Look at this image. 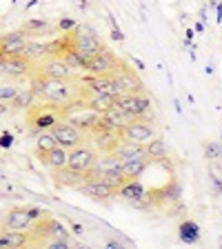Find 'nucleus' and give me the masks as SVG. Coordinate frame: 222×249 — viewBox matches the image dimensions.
Returning <instances> with one entry per match:
<instances>
[{
	"label": "nucleus",
	"mask_w": 222,
	"mask_h": 249,
	"mask_svg": "<svg viewBox=\"0 0 222 249\" xmlns=\"http://www.w3.org/2000/svg\"><path fill=\"white\" fill-rule=\"evenodd\" d=\"M116 107L134 120H145L151 114V100L142 93H124L116 100Z\"/></svg>",
	"instance_id": "f03ea898"
},
{
	"label": "nucleus",
	"mask_w": 222,
	"mask_h": 249,
	"mask_svg": "<svg viewBox=\"0 0 222 249\" xmlns=\"http://www.w3.org/2000/svg\"><path fill=\"white\" fill-rule=\"evenodd\" d=\"M18 91H20V89L16 87V85L2 83V87H0V98H2V100H11V103H14V98L18 96Z\"/></svg>",
	"instance_id": "cd10ccee"
},
{
	"label": "nucleus",
	"mask_w": 222,
	"mask_h": 249,
	"mask_svg": "<svg viewBox=\"0 0 222 249\" xmlns=\"http://www.w3.org/2000/svg\"><path fill=\"white\" fill-rule=\"evenodd\" d=\"M102 123L107 124L109 129H114V131H118V134H120L127 124L134 123V118H131V116H127L124 111H120L118 107H114V109H109V111H104V114H102Z\"/></svg>",
	"instance_id": "2eb2a0df"
},
{
	"label": "nucleus",
	"mask_w": 222,
	"mask_h": 249,
	"mask_svg": "<svg viewBox=\"0 0 222 249\" xmlns=\"http://www.w3.org/2000/svg\"><path fill=\"white\" fill-rule=\"evenodd\" d=\"M11 142H14V138L9 134H2V147H11Z\"/></svg>",
	"instance_id": "7c9ffc66"
},
{
	"label": "nucleus",
	"mask_w": 222,
	"mask_h": 249,
	"mask_svg": "<svg viewBox=\"0 0 222 249\" xmlns=\"http://www.w3.org/2000/svg\"><path fill=\"white\" fill-rule=\"evenodd\" d=\"M198 238H200V229H198V225L193 223V220L180 223V240L182 243L191 245V243H198Z\"/></svg>",
	"instance_id": "412c9836"
},
{
	"label": "nucleus",
	"mask_w": 222,
	"mask_h": 249,
	"mask_svg": "<svg viewBox=\"0 0 222 249\" xmlns=\"http://www.w3.org/2000/svg\"><path fill=\"white\" fill-rule=\"evenodd\" d=\"M27 243V236L20 231V229H9V233H2L0 236V247L9 249V247H20V245Z\"/></svg>",
	"instance_id": "aec40b11"
},
{
	"label": "nucleus",
	"mask_w": 222,
	"mask_h": 249,
	"mask_svg": "<svg viewBox=\"0 0 222 249\" xmlns=\"http://www.w3.org/2000/svg\"><path fill=\"white\" fill-rule=\"evenodd\" d=\"M78 189H80V194L93 198V200H107V198H111L116 192H118L114 185H109V182L102 180V178H93V180L85 182V185L78 187Z\"/></svg>",
	"instance_id": "0eeeda50"
},
{
	"label": "nucleus",
	"mask_w": 222,
	"mask_h": 249,
	"mask_svg": "<svg viewBox=\"0 0 222 249\" xmlns=\"http://www.w3.org/2000/svg\"><path fill=\"white\" fill-rule=\"evenodd\" d=\"M85 85H87L91 91L111 96V98H116V100H118L120 96H124V91L120 89L118 80H116L114 76H91V78H87V83Z\"/></svg>",
	"instance_id": "39448f33"
},
{
	"label": "nucleus",
	"mask_w": 222,
	"mask_h": 249,
	"mask_svg": "<svg viewBox=\"0 0 222 249\" xmlns=\"http://www.w3.org/2000/svg\"><path fill=\"white\" fill-rule=\"evenodd\" d=\"M49 247L51 249H65V247H69V240H51Z\"/></svg>",
	"instance_id": "c756f323"
},
{
	"label": "nucleus",
	"mask_w": 222,
	"mask_h": 249,
	"mask_svg": "<svg viewBox=\"0 0 222 249\" xmlns=\"http://www.w3.org/2000/svg\"><path fill=\"white\" fill-rule=\"evenodd\" d=\"M27 38L25 34L20 31H11L2 38V56H18V53H25V47H27Z\"/></svg>",
	"instance_id": "ddd939ff"
},
{
	"label": "nucleus",
	"mask_w": 222,
	"mask_h": 249,
	"mask_svg": "<svg viewBox=\"0 0 222 249\" xmlns=\"http://www.w3.org/2000/svg\"><path fill=\"white\" fill-rule=\"evenodd\" d=\"M29 213H31V218H38V216H40V209H36V207H34V209H29Z\"/></svg>",
	"instance_id": "72a5a7b5"
},
{
	"label": "nucleus",
	"mask_w": 222,
	"mask_h": 249,
	"mask_svg": "<svg viewBox=\"0 0 222 249\" xmlns=\"http://www.w3.org/2000/svg\"><path fill=\"white\" fill-rule=\"evenodd\" d=\"M120 138L136 140V142H145V145H149L151 140L155 138V134L147 123H142V120H134V123H129L122 131H120Z\"/></svg>",
	"instance_id": "6e6552de"
},
{
	"label": "nucleus",
	"mask_w": 222,
	"mask_h": 249,
	"mask_svg": "<svg viewBox=\"0 0 222 249\" xmlns=\"http://www.w3.org/2000/svg\"><path fill=\"white\" fill-rule=\"evenodd\" d=\"M60 142H58V138L53 136V131H42L40 136H38V151L40 154H45V151H51L53 147H58Z\"/></svg>",
	"instance_id": "b1692460"
},
{
	"label": "nucleus",
	"mask_w": 222,
	"mask_h": 249,
	"mask_svg": "<svg viewBox=\"0 0 222 249\" xmlns=\"http://www.w3.org/2000/svg\"><path fill=\"white\" fill-rule=\"evenodd\" d=\"M73 27H76L73 25V20H62L60 22V29H73Z\"/></svg>",
	"instance_id": "2f4dec72"
},
{
	"label": "nucleus",
	"mask_w": 222,
	"mask_h": 249,
	"mask_svg": "<svg viewBox=\"0 0 222 249\" xmlns=\"http://www.w3.org/2000/svg\"><path fill=\"white\" fill-rule=\"evenodd\" d=\"M31 123H34V127H36V129L45 131V129H51L53 124L60 123V120H58V116H56V114H51V111H45V114L36 116V118L31 120Z\"/></svg>",
	"instance_id": "5701e85b"
},
{
	"label": "nucleus",
	"mask_w": 222,
	"mask_h": 249,
	"mask_svg": "<svg viewBox=\"0 0 222 249\" xmlns=\"http://www.w3.org/2000/svg\"><path fill=\"white\" fill-rule=\"evenodd\" d=\"M205 158H209V160H222L220 142H207V145H205Z\"/></svg>",
	"instance_id": "bb28decb"
},
{
	"label": "nucleus",
	"mask_w": 222,
	"mask_h": 249,
	"mask_svg": "<svg viewBox=\"0 0 222 249\" xmlns=\"http://www.w3.org/2000/svg\"><path fill=\"white\" fill-rule=\"evenodd\" d=\"M114 78L118 80L120 89H122L124 93H140V91H142V83H140L138 78L134 76V71H131L127 65H122V67L114 73Z\"/></svg>",
	"instance_id": "f8f14e48"
},
{
	"label": "nucleus",
	"mask_w": 222,
	"mask_h": 249,
	"mask_svg": "<svg viewBox=\"0 0 222 249\" xmlns=\"http://www.w3.org/2000/svg\"><path fill=\"white\" fill-rule=\"evenodd\" d=\"M31 60L25 53H18V56H2L0 60V67H2V76H22L27 73Z\"/></svg>",
	"instance_id": "9d476101"
},
{
	"label": "nucleus",
	"mask_w": 222,
	"mask_h": 249,
	"mask_svg": "<svg viewBox=\"0 0 222 249\" xmlns=\"http://www.w3.org/2000/svg\"><path fill=\"white\" fill-rule=\"evenodd\" d=\"M34 96H36V91H34V87L29 89H22V91H18V96L14 98V107L16 109H25L31 105V100H34Z\"/></svg>",
	"instance_id": "a878e982"
},
{
	"label": "nucleus",
	"mask_w": 222,
	"mask_h": 249,
	"mask_svg": "<svg viewBox=\"0 0 222 249\" xmlns=\"http://www.w3.org/2000/svg\"><path fill=\"white\" fill-rule=\"evenodd\" d=\"M76 52L80 53V56L85 58V60H91V58H96L98 53H102V42L98 40V36L93 34V31H89V34H78L76 38Z\"/></svg>",
	"instance_id": "423d86ee"
},
{
	"label": "nucleus",
	"mask_w": 222,
	"mask_h": 249,
	"mask_svg": "<svg viewBox=\"0 0 222 249\" xmlns=\"http://www.w3.org/2000/svg\"><path fill=\"white\" fill-rule=\"evenodd\" d=\"M218 22H222V5L218 7Z\"/></svg>",
	"instance_id": "f704fd0d"
},
{
	"label": "nucleus",
	"mask_w": 222,
	"mask_h": 249,
	"mask_svg": "<svg viewBox=\"0 0 222 249\" xmlns=\"http://www.w3.org/2000/svg\"><path fill=\"white\" fill-rule=\"evenodd\" d=\"M118 194H120V196H122L127 202H131V200H136V198L145 196L147 192H145V187L140 185L138 180H127V182H124V185L118 189Z\"/></svg>",
	"instance_id": "6ab92c4d"
},
{
	"label": "nucleus",
	"mask_w": 222,
	"mask_h": 249,
	"mask_svg": "<svg viewBox=\"0 0 222 249\" xmlns=\"http://www.w3.org/2000/svg\"><path fill=\"white\" fill-rule=\"evenodd\" d=\"M31 87H34L38 98L47 100V103H58V105H67V103H73V100L87 96V93H83V89L78 87L76 78L62 80V78H49L45 73H38L34 78Z\"/></svg>",
	"instance_id": "f257e3e1"
},
{
	"label": "nucleus",
	"mask_w": 222,
	"mask_h": 249,
	"mask_svg": "<svg viewBox=\"0 0 222 249\" xmlns=\"http://www.w3.org/2000/svg\"><path fill=\"white\" fill-rule=\"evenodd\" d=\"M42 160L51 167V169H60V167L69 165V151H67V147L58 145V147H53L51 151H45V154H42Z\"/></svg>",
	"instance_id": "dca6fc26"
},
{
	"label": "nucleus",
	"mask_w": 222,
	"mask_h": 249,
	"mask_svg": "<svg viewBox=\"0 0 222 249\" xmlns=\"http://www.w3.org/2000/svg\"><path fill=\"white\" fill-rule=\"evenodd\" d=\"M147 151H149L151 158H158V160H160V158H165V156H167L165 140H162V138H154L149 145H147Z\"/></svg>",
	"instance_id": "393cba45"
},
{
	"label": "nucleus",
	"mask_w": 222,
	"mask_h": 249,
	"mask_svg": "<svg viewBox=\"0 0 222 249\" xmlns=\"http://www.w3.org/2000/svg\"><path fill=\"white\" fill-rule=\"evenodd\" d=\"M120 67H122V62L109 52L107 47L102 49V53H98L96 58H91V60L87 62V71L91 73V76H114Z\"/></svg>",
	"instance_id": "7ed1b4c3"
},
{
	"label": "nucleus",
	"mask_w": 222,
	"mask_h": 249,
	"mask_svg": "<svg viewBox=\"0 0 222 249\" xmlns=\"http://www.w3.org/2000/svg\"><path fill=\"white\" fill-rule=\"evenodd\" d=\"M111 36H114V38H116V40H122V34H120L118 25H114V31H111Z\"/></svg>",
	"instance_id": "473e14b6"
},
{
	"label": "nucleus",
	"mask_w": 222,
	"mask_h": 249,
	"mask_svg": "<svg viewBox=\"0 0 222 249\" xmlns=\"http://www.w3.org/2000/svg\"><path fill=\"white\" fill-rule=\"evenodd\" d=\"M31 213L29 209H14V212H9V218H7V227L9 229H27L31 225Z\"/></svg>",
	"instance_id": "f3484780"
},
{
	"label": "nucleus",
	"mask_w": 222,
	"mask_h": 249,
	"mask_svg": "<svg viewBox=\"0 0 222 249\" xmlns=\"http://www.w3.org/2000/svg\"><path fill=\"white\" fill-rule=\"evenodd\" d=\"M49 49H51V45H45V42L29 40V42H27V47H25V56L29 58V60H38V58L47 56V53H51Z\"/></svg>",
	"instance_id": "4be33fe9"
},
{
	"label": "nucleus",
	"mask_w": 222,
	"mask_h": 249,
	"mask_svg": "<svg viewBox=\"0 0 222 249\" xmlns=\"http://www.w3.org/2000/svg\"><path fill=\"white\" fill-rule=\"evenodd\" d=\"M40 73L49 78H62V80H69V78H76V69L69 65L65 58H51V60H47L45 65L40 67Z\"/></svg>",
	"instance_id": "1a4fd4ad"
},
{
	"label": "nucleus",
	"mask_w": 222,
	"mask_h": 249,
	"mask_svg": "<svg viewBox=\"0 0 222 249\" xmlns=\"http://www.w3.org/2000/svg\"><path fill=\"white\" fill-rule=\"evenodd\" d=\"M45 27H47L45 20H29V22L25 25V29H27V31H40V29H45Z\"/></svg>",
	"instance_id": "c85d7f7f"
},
{
	"label": "nucleus",
	"mask_w": 222,
	"mask_h": 249,
	"mask_svg": "<svg viewBox=\"0 0 222 249\" xmlns=\"http://www.w3.org/2000/svg\"><path fill=\"white\" fill-rule=\"evenodd\" d=\"M51 131L58 138V142H60L62 147H67V149H76V147L83 145V140H85L83 129L71 123H56L51 127Z\"/></svg>",
	"instance_id": "20e7f679"
},
{
	"label": "nucleus",
	"mask_w": 222,
	"mask_h": 249,
	"mask_svg": "<svg viewBox=\"0 0 222 249\" xmlns=\"http://www.w3.org/2000/svg\"><path fill=\"white\" fill-rule=\"evenodd\" d=\"M116 154H118L122 160H129V158H147L149 151H147L145 142H136V140H124L122 138V142L118 145Z\"/></svg>",
	"instance_id": "4468645a"
},
{
	"label": "nucleus",
	"mask_w": 222,
	"mask_h": 249,
	"mask_svg": "<svg viewBox=\"0 0 222 249\" xmlns=\"http://www.w3.org/2000/svg\"><path fill=\"white\" fill-rule=\"evenodd\" d=\"M122 169L127 180H134L138 178L142 171L147 169V158H129V160H122Z\"/></svg>",
	"instance_id": "a211bd4d"
},
{
	"label": "nucleus",
	"mask_w": 222,
	"mask_h": 249,
	"mask_svg": "<svg viewBox=\"0 0 222 249\" xmlns=\"http://www.w3.org/2000/svg\"><path fill=\"white\" fill-rule=\"evenodd\" d=\"M93 165H96V156H93L91 149L80 145L69 151V167H73L78 171H87V169H93Z\"/></svg>",
	"instance_id": "9b49d317"
}]
</instances>
